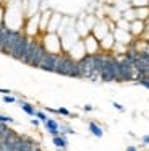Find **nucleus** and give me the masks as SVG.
Segmentation results:
<instances>
[{
    "mask_svg": "<svg viewBox=\"0 0 149 151\" xmlns=\"http://www.w3.org/2000/svg\"><path fill=\"white\" fill-rule=\"evenodd\" d=\"M45 54H47V50L42 46L41 41H39L37 37H31L19 62L26 63V65H31V67H34V68H39V65H41L42 59L45 57Z\"/></svg>",
    "mask_w": 149,
    "mask_h": 151,
    "instance_id": "1",
    "label": "nucleus"
},
{
    "mask_svg": "<svg viewBox=\"0 0 149 151\" xmlns=\"http://www.w3.org/2000/svg\"><path fill=\"white\" fill-rule=\"evenodd\" d=\"M55 73L63 76H70V78H80V72H78V60H74L70 54L62 52L60 59H58V65Z\"/></svg>",
    "mask_w": 149,
    "mask_h": 151,
    "instance_id": "2",
    "label": "nucleus"
},
{
    "mask_svg": "<svg viewBox=\"0 0 149 151\" xmlns=\"http://www.w3.org/2000/svg\"><path fill=\"white\" fill-rule=\"evenodd\" d=\"M100 81H104V83L118 81V57L115 54L107 52L105 62H104V68L100 72Z\"/></svg>",
    "mask_w": 149,
    "mask_h": 151,
    "instance_id": "3",
    "label": "nucleus"
},
{
    "mask_svg": "<svg viewBox=\"0 0 149 151\" xmlns=\"http://www.w3.org/2000/svg\"><path fill=\"white\" fill-rule=\"evenodd\" d=\"M78 72H80V78H87L91 81L100 80L94 67V55L91 54H84L81 59H78Z\"/></svg>",
    "mask_w": 149,
    "mask_h": 151,
    "instance_id": "4",
    "label": "nucleus"
},
{
    "mask_svg": "<svg viewBox=\"0 0 149 151\" xmlns=\"http://www.w3.org/2000/svg\"><path fill=\"white\" fill-rule=\"evenodd\" d=\"M136 80H138V72H136L133 62H130L125 57L118 59V83L136 81Z\"/></svg>",
    "mask_w": 149,
    "mask_h": 151,
    "instance_id": "5",
    "label": "nucleus"
},
{
    "mask_svg": "<svg viewBox=\"0 0 149 151\" xmlns=\"http://www.w3.org/2000/svg\"><path fill=\"white\" fill-rule=\"evenodd\" d=\"M42 46L45 47L47 52H52V54H62L63 52V46H62V39L57 33H44L41 39Z\"/></svg>",
    "mask_w": 149,
    "mask_h": 151,
    "instance_id": "6",
    "label": "nucleus"
},
{
    "mask_svg": "<svg viewBox=\"0 0 149 151\" xmlns=\"http://www.w3.org/2000/svg\"><path fill=\"white\" fill-rule=\"evenodd\" d=\"M21 36H23V31H21V29H8V34H6L5 44H3L2 54L10 55V54H11V49L15 47V44L18 42V39H19Z\"/></svg>",
    "mask_w": 149,
    "mask_h": 151,
    "instance_id": "7",
    "label": "nucleus"
},
{
    "mask_svg": "<svg viewBox=\"0 0 149 151\" xmlns=\"http://www.w3.org/2000/svg\"><path fill=\"white\" fill-rule=\"evenodd\" d=\"M81 42H83V47H84V52H86V54L94 55V54L100 52V42H99V39H97L92 33H87L86 36L83 37Z\"/></svg>",
    "mask_w": 149,
    "mask_h": 151,
    "instance_id": "8",
    "label": "nucleus"
},
{
    "mask_svg": "<svg viewBox=\"0 0 149 151\" xmlns=\"http://www.w3.org/2000/svg\"><path fill=\"white\" fill-rule=\"evenodd\" d=\"M58 59H60V54L47 52V54H45V57L42 59V62H41V65H39V68L44 70V72H52V73H55V70H57V65H58Z\"/></svg>",
    "mask_w": 149,
    "mask_h": 151,
    "instance_id": "9",
    "label": "nucleus"
},
{
    "mask_svg": "<svg viewBox=\"0 0 149 151\" xmlns=\"http://www.w3.org/2000/svg\"><path fill=\"white\" fill-rule=\"evenodd\" d=\"M29 39H31V37H29V36H26V34L23 33V36L19 37V39H18V42L15 44V47L11 49V54H10V57H13V59H16V60H21L23 54H24L26 47H28Z\"/></svg>",
    "mask_w": 149,
    "mask_h": 151,
    "instance_id": "10",
    "label": "nucleus"
},
{
    "mask_svg": "<svg viewBox=\"0 0 149 151\" xmlns=\"http://www.w3.org/2000/svg\"><path fill=\"white\" fill-rule=\"evenodd\" d=\"M128 31H130V34H131V36H135V37L143 36V34H144V31H146V21H143V20H133V21H130Z\"/></svg>",
    "mask_w": 149,
    "mask_h": 151,
    "instance_id": "11",
    "label": "nucleus"
},
{
    "mask_svg": "<svg viewBox=\"0 0 149 151\" xmlns=\"http://www.w3.org/2000/svg\"><path fill=\"white\" fill-rule=\"evenodd\" d=\"M52 12L50 10H45V12H39V29H41V33L44 34L45 31H47V26H49V21H50L52 18Z\"/></svg>",
    "mask_w": 149,
    "mask_h": 151,
    "instance_id": "12",
    "label": "nucleus"
},
{
    "mask_svg": "<svg viewBox=\"0 0 149 151\" xmlns=\"http://www.w3.org/2000/svg\"><path fill=\"white\" fill-rule=\"evenodd\" d=\"M19 137H21V135H18L16 132H15V133H11L5 141L0 143V151H11V148L15 146V143L19 140Z\"/></svg>",
    "mask_w": 149,
    "mask_h": 151,
    "instance_id": "13",
    "label": "nucleus"
},
{
    "mask_svg": "<svg viewBox=\"0 0 149 151\" xmlns=\"http://www.w3.org/2000/svg\"><path fill=\"white\" fill-rule=\"evenodd\" d=\"M44 127L47 128V132L50 133V137L60 135V124H58L55 119H47V120L44 122Z\"/></svg>",
    "mask_w": 149,
    "mask_h": 151,
    "instance_id": "14",
    "label": "nucleus"
},
{
    "mask_svg": "<svg viewBox=\"0 0 149 151\" xmlns=\"http://www.w3.org/2000/svg\"><path fill=\"white\" fill-rule=\"evenodd\" d=\"M52 143L55 148H62V150H67L68 148V140L67 135H57V137H52Z\"/></svg>",
    "mask_w": 149,
    "mask_h": 151,
    "instance_id": "15",
    "label": "nucleus"
},
{
    "mask_svg": "<svg viewBox=\"0 0 149 151\" xmlns=\"http://www.w3.org/2000/svg\"><path fill=\"white\" fill-rule=\"evenodd\" d=\"M133 8H135L136 20L149 21V7H133Z\"/></svg>",
    "mask_w": 149,
    "mask_h": 151,
    "instance_id": "16",
    "label": "nucleus"
},
{
    "mask_svg": "<svg viewBox=\"0 0 149 151\" xmlns=\"http://www.w3.org/2000/svg\"><path fill=\"white\" fill-rule=\"evenodd\" d=\"M87 128H89V132L94 135L96 138H102L104 137V130H102V127H100L99 124H96L94 120H91L89 124H87Z\"/></svg>",
    "mask_w": 149,
    "mask_h": 151,
    "instance_id": "17",
    "label": "nucleus"
},
{
    "mask_svg": "<svg viewBox=\"0 0 149 151\" xmlns=\"http://www.w3.org/2000/svg\"><path fill=\"white\" fill-rule=\"evenodd\" d=\"M16 102H18V104L21 106L23 112H26L28 115H31V117H34V114H36V111H37V109H36L32 104H29V102L23 101V99H16Z\"/></svg>",
    "mask_w": 149,
    "mask_h": 151,
    "instance_id": "18",
    "label": "nucleus"
},
{
    "mask_svg": "<svg viewBox=\"0 0 149 151\" xmlns=\"http://www.w3.org/2000/svg\"><path fill=\"white\" fill-rule=\"evenodd\" d=\"M11 133H15V130H11V128L8 127V124H0V143L5 141Z\"/></svg>",
    "mask_w": 149,
    "mask_h": 151,
    "instance_id": "19",
    "label": "nucleus"
},
{
    "mask_svg": "<svg viewBox=\"0 0 149 151\" xmlns=\"http://www.w3.org/2000/svg\"><path fill=\"white\" fill-rule=\"evenodd\" d=\"M76 132L70 127L68 124H60V135H74Z\"/></svg>",
    "mask_w": 149,
    "mask_h": 151,
    "instance_id": "20",
    "label": "nucleus"
},
{
    "mask_svg": "<svg viewBox=\"0 0 149 151\" xmlns=\"http://www.w3.org/2000/svg\"><path fill=\"white\" fill-rule=\"evenodd\" d=\"M131 7H149V0H131Z\"/></svg>",
    "mask_w": 149,
    "mask_h": 151,
    "instance_id": "21",
    "label": "nucleus"
},
{
    "mask_svg": "<svg viewBox=\"0 0 149 151\" xmlns=\"http://www.w3.org/2000/svg\"><path fill=\"white\" fill-rule=\"evenodd\" d=\"M138 85H141V86H144L146 89H149V76H141V78H138Z\"/></svg>",
    "mask_w": 149,
    "mask_h": 151,
    "instance_id": "22",
    "label": "nucleus"
},
{
    "mask_svg": "<svg viewBox=\"0 0 149 151\" xmlns=\"http://www.w3.org/2000/svg\"><path fill=\"white\" fill-rule=\"evenodd\" d=\"M34 117H37V119H39V120H41V122H42V124H44V122H45V120H47V119H49V117H47V114H45V112H44V111H36V114H34Z\"/></svg>",
    "mask_w": 149,
    "mask_h": 151,
    "instance_id": "23",
    "label": "nucleus"
},
{
    "mask_svg": "<svg viewBox=\"0 0 149 151\" xmlns=\"http://www.w3.org/2000/svg\"><path fill=\"white\" fill-rule=\"evenodd\" d=\"M0 124H15V120H13V117H8V115L0 114Z\"/></svg>",
    "mask_w": 149,
    "mask_h": 151,
    "instance_id": "24",
    "label": "nucleus"
},
{
    "mask_svg": "<svg viewBox=\"0 0 149 151\" xmlns=\"http://www.w3.org/2000/svg\"><path fill=\"white\" fill-rule=\"evenodd\" d=\"M3 102H6V104H15L16 102V98L15 96H10V94H3Z\"/></svg>",
    "mask_w": 149,
    "mask_h": 151,
    "instance_id": "25",
    "label": "nucleus"
},
{
    "mask_svg": "<svg viewBox=\"0 0 149 151\" xmlns=\"http://www.w3.org/2000/svg\"><path fill=\"white\" fill-rule=\"evenodd\" d=\"M57 114H58V115H63V117H70L71 112L68 111L67 107H58V109H57Z\"/></svg>",
    "mask_w": 149,
    "mask_h": 151,
    "instance_id": "26",
    "label": "nucleus"
},
{
    "mask_svg": "<svg viewBox=\"0 0 149 151\" xmlns=\"http://www.w3.org/2000/svg\"><path fill=\"white\" fill-rule=\"evenodd\" d=\"M5 24V8L0 7V26Z\"/></svg>",
    "mask_w": 149,
    "mask_h": 151,
    "instance_id": "27",
    "label": "nucleus"
},
{
    "mask_svg": "<svg viewBox=\"0 0 149 151\" xmlns=\"http://www.w3.org/2000/svg\"><path fill=\"white\" fill-rule=\"evenodd\" d=\"M112 104H113V107H115L118 112H125V107H123L122 104H118V102H112Z\"/></svg>",
    "mask_w": 149,
    "mask_h": 151,
    "instance_id": "28",
    "label": "nucleus"
},
{
    "mask_svg": "<svg viewBox=\"0 0 149 151\" xmlns=\"http://www.w3.org/2000/svg\"><path fill=\"white\" fill-rule=\"evenodd\" d=\"M92 106H91V104H86V106H83V111L84 112H92Z\"/></svg>",
    "mask_w": 149,
    "mask_h": 151,
    "instance_id": "29",
    "label": "nucleus"
},
{
    "mask_svg": "<svg viewBox=\"0 0 149 151\" xmlns=\"http://www.w3.org/2000/svg\"><path fill=\"white\" fill-rule=\"evenodd\" d=\"M31 124L34 125V127H39V124H41V120H39V119L36 117V119H32V120H31Z\"/></svg>",
    "mask_w": 149,
    "mask_h": 151,
    "instance_id": "30",
    "label": "nucleus"
},
{
    "mask_svg": "<svg viewBox=\"0 0 149 151\" xmlns=\"http://www.w3.org/2000/svg\"><path fill=\"white\" fill-rule=\"evenodd\" d=\"M10 89H6V88H0V94H10Z\"/></svg>",
    "mask_w": 149,
    "mask_h": 151,
    "instance_id": "31",
    "label": "nucleus"
},
{
    "mask_svg": "<svg viewBox=\"0 0 149 151\" xmlns=\"http://www.w3.org/2000/svg\"><path fill=\"white\" fill-rule=\"evenodd\" d=\"M143 145H149V135H144V137H143Z\"/></svg>",
    "mask_w": 149,
    "mask_h": 151,
    "instance_id": "32",
    "label": "nucleus"
},
{
    "mask_svg": "<svg viewBox=\"0 0 149 151\" xmlns=\"http://www.w3.org/2000/svg\"><path fill=\"white\" fill-rule=\"evenodd\" d=\"M125 151H139V150H138V148H136V146H128V148H126Z\"/></svg>",
    "mask_w": 149,
    "mask_h": 151,
    "instance_id": "33",
    "label": "nucleus"
},
{
    "mask_svg": "<svg viewBox=\"0 0 149 151\" xmlns=\"http://www.w3.org/2000/svg\"><path fill=\"white\" fill-rule=\"evenodd\" d=\"M55 151H68V150H62V148H55Z\"/></svg>",
    "mask_w": 149,
    "mask_h": 151,
    "instance_id": "34",
    "label": "nucleus"
},
{
    "mask_svg": "<svg viewBox=\"0 0 149 151\" xmlns=\"http://www.w3.org/2000/svg\"><path fill=\"white\" fill-rule=\"evenodd\" d=\"M2 4H3V0H0V7H2Z\"/></svg>",
    "mask_w": 149,
    "mask_h": 151,
    "instance_id": "35",
    "label": "nucleus"
}]
</instances>
